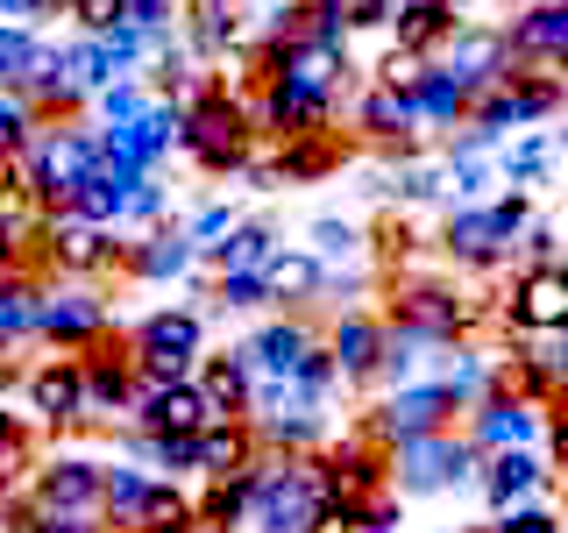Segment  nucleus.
Returning <instances> with one entry per match:
<instances>
[{
	"label": "nucleus",
	"mask_w": 568,
	"mask_h": 533,
	"mask_svg": "<svg viewBox=\"0 0 568 533\" xmlns=\"http://www.w3.org/2000/svg\"><path fill=\"white\" fill-rule=\"evenodd\" d=\"M526 228H532V200L519 185H505L497 200L448 207V221H440V257H448L455 271H505V263L519 257Z\"/></svg>",
	"instance_id": "1"
},
{
	"label": "nucleus",
	"mask_w": 568,
	"mask_h": 533,
	"mask_svg": "<svg viewBox=\"0 0 568 533\" xmlns=\"http://www.w3.org/2000/svg\"><path fill=\"white\" fill-rule=\"evenodd\" d=\"M384 320L426 334V342H469V334H484L497 320V306H484V292H462V284L434 278V271H405L384 292Z\"/></svg>",
	"instance_id": "2"
},
{
	"label": "nucleus",
	"mask_w": 568,
	"mask_h": 533,
	"mask_svg": "<svg viewBox=\"0 0 568 533\" xmlns=\"http://www.w3.org/2000/svg\"><path fill=\"white\" fill-rule=\"evenodd\" d=\"M484 476V449L469 441V426H440V434L398 441L390 449V484L405 497H434V491H462Z\"/></svg>",
	"instance_id": "3"
},
{
	"label": "nucleus",
	"mask_w": 568,
	"mask_h": 533,
	"mask_svg": "<svg viewBox=\"0 0 568 533\" xmlns=\"http://www.w3.org/2000/svg\"><path fill=\"white\" fill-rule=\"evenodd\" d=\"M256 142H271L256 129V114H248V100L242 93H213V100H200L192 107V121H185V157L200 164L206 178H235L248 157H256Z\"/></svg>",
	"instance_id": "4"
},
{
	"label": "nucleus",
	"mask_w": 568,
	"mask_h": 533,
	"mask_svg": "<svg viewBox=\"0 0 568 533\" xmlns=\"http://www.w3.org/2000/svg\"><path fill=\"white\" fill-rule=\"evenodd\" d=\"M242 100H248V114H256V129L271 135V142H284V135H327V129H334V107H342V93H334V86L292 79V71L256 79Z\"/></svg>",
	"instance_id": "5"
},
{
	"label": "nucleus",
	"mask_w": 568,
	"mask_h": 533,
	"mask_svg": "<svg viewBox=\"0 0 568 533\" xmlns=\"http://www.w3.org/2000/svg\"><path fill=\"white\" fill-rule=\"evenodd\" d=\"M129 349H135V363H142V378H150V384L192 378V370H200V355H206V313L156 306V313H142L135 328H129Z\"/></svg>",
	"instance_id": "6"
},
{
	"label": "nucleus",
	"mask_w": 568,
	"mask_h": 533,
	"mask_svg": "<svg viewBox=\"0 0 568 533\" xmlns=\"http://www.w3.org/2000/svg\"><path fill=\"white\" fill-rule=\"evenodd\" d=\"M369 434L384 441V449H398V441H419V434H440V426L462 420V399L448 391V378H413V384H384V399L369 405Z\"/></svg>",
	"instance_id": "7"
},
{
	"label": "nucleus",
	"mask_w": 568,
	"mask_h": 533,
	"mask_svg": "<svg viewBox=\"0 0 568 533\" xmlns=\"http://www.w3.org/2000/svg\"><path fill=\"white\" fill-rule=\"evenodd\" d=\"M121 263V228L85 221L79 207H50L43 213V278H100Z\"/></svg>",
	"instance_id": "8"
},
{
	"label": "nucleus",
	"mask_w": 568,
	"mask_h": 533,
	"mask_svg": "<svg viewBox=\"0 0 568 533\" xmlns=\"http://www.w3.org/2000/svg\"><path fill=\"white\" fill-rule=\"evenodd\" d=\"M29 420L43 434H71V426H93V405H85V349H58L50 363H36L29 378Z\"/></svg>",
	"instance_id": "9"
},
{
	"label": "nucleus",
	"mask_w": 568,
	"mask_h": 533,
	"mask_svg": "<svg viewBox=\"0 0 568 533\" xmlns=\"http://www.w3.org/2000/svg\"><path fill=\"white\" fill-rule=\"evenodd\" d=\"M497 328H505V334H526V342L561 334L568 328V263H519L511 299L497 306Z\"/></svg>",
	"instance_id": "10"
},
{
	"label": "nucleus",
	"mask_w": 568,
	"mask_h": 533,
	"mask_svg": "<svg viewBox=\"0 0 568 533\" xmlns=\"http://www.w3.org/2000/svg\"><path fill=\"white\" fill-rule=\"evenodd\" d=\"M114 334V306L93 292V278H43V342L50 349H93Z\"/></svg>",
	"instance_id": "11"
},
{
	"label": "nucleus",
	"mask_w": 568,
	"mask_h": 533,
	"mask_svg": "<svg viewBox=\"0 0 568 533\" xmlns=\"http://www.w3.org/2000/svg\"><path fill=\"white\" fill-rule=\"evenodd\" d=\"M462 426H469V441L484 455H497V449H547V405H532L526 391H511V384H497L490 399H476L469 413H462Z\"/></svg>",
	"instance_id": "12"
},
{
	"label": "nucleus",
	"mask_w": 568,
	"mask_h": 533,
	"mask_svg": "<svg viewBox=\"0 0 568 533\" xmlns=\"http://www.w3.org/2000/svg\"><path fill=\"white\" fill-rule=\"evenodd\" d=\"M135 399H142V363L129 342H93L85 349V405H93V426H129L135 420Z\"/></svg>",
	"instance_id": "13"
},
{
	"label": "nucleus",
	"mask_w": 568,
	"mask_h": 533,
	"mask_svg": "<svg viewBox=\"0 0 568 533\" xmlns=\"http://www.w3.org/2000/svg\"><path fill=\"white\" fill-rule=\"evenodd\" d=\"M22 497L43 505V512H100L106 520V462H93V455H43Z\"/></svg>",
	"instance_id": "14"
},
{
	"label": "nucleus",
	"mask_w": 568,
	"mask_h": 533,
	"mask_svg": "<svg viewBox=\"0 0 568 533\" xmlns=\"http://www.w3.org/2000/svg\"><path fill=\"white\" fill-rule=\"evenodd\" d=\"M206 263V249L192 242V228L185 221H156V228H142V235H121V271L142 278V284H178V278H192Z\"/></svg>",
	"instance_id": "15"
},
{
	"label": "nucleus",
	"mask_w": 568,
	"mask_h": 533,
	"mask_svg": "<svg viewBox=\"0 0 568 533\" xmlns=\"http://www.w3.org/2000/svg\"><path fill=\"white\" fill-rule=\"evenodd\" d=\"M320 342H327V328H313L298 306H277L242 349H248V363H256V378H298V370H306V355H313Z\"/></svg>",
	"instance_id": "16"
},
{
	"label": "nucleus",
	"mask_w": 568,
	"mask_h": 533,
	"mask_svg": "<svg viewBox=\"0 0 568 533\" xmlns=\"http://www.w3.org/2000/svg\"><path fill=\"white\" fill-rule=\"evenodd\" d=\"M355 135H363V142H384V150H419V135H426L419 93H405V86L377 79L363 100H355Z\"/></svg>",
	"instance_id": "17"
},
{
	"label": "nucleus",
	"mask_w": 568,
	"mask_h": 533,
	"mask_svg": "<svg viewBox=\"0 0 568 533\" xmlns=\"http://www.w3.org/2000/svg\"><path fill=\"white\" fill-rule=\"evenodd\" d=\"M547 484H555V462L540 449H497V455H484V476H476V491H484L490 512L532 505V497H547Z\"/></svg>",
	"instance_id": "18"
},
{
	"label": "nucleus",
	"mask_w": 568,
	"mask_h": 533,
	"mask_svg": "<svg viewBox=\"0 0 568 533\" xmlns=\"http://www.w3.org/2000/svg\"><path fill=\"white\" fill-rule=\"evenodd\" d=\"M505 36H511V58L519 64H555L561 71L568 64V0H519Z\"/></svg>",
	"instance_id": "19"
},
{
	"label": "nucleus",
	"mask_w": 568,
	"mask_h": 533,
	"mask_svg": "<svg viewBox=\"0 0 568 533\" xmlns=\"http://www.w3.org/2000/svg\"><path fill=\"white\" fill-rule=\"evenodd\" d=\"M327 470H334V491H342V497H377V491H390V449L369 434V420L355 426V434L327 441Z\"/></svg>",
	"instance_id": "20"
},
{
	"label": "nucleus",
	"mask_w": 568,
	"mask_h": 533,
	"mask_svg": "<svg viewBox=\"0 0 568 533\" xmlns=\"http://www.w3.org/2000/svg\"><path fill=\"white\" fill-rule=\"evenodd\" d=\"M440 64H448L455 79L469 86V93H490L497 79H511V64H519V58H511V36H505V29H476V22H462V36H455L448 50H440Z\"/></svg>",
	"instance_id": "21"
},
{
	"label": "nucleus",
	"mask_w": 568,
	"mask_h": 533,
	"mask_svg": "<svg viewBox=\"0 0 568 533\" xmlns=\"http://www.w3.org/2000/svg\"><path fill=\"white\" fill-rule=\"evenodd\" d=\"M384 334H390L384 313H342V306H334L327 349H334V363H342L348 384H377V370H384Z\"/></svg>",
	"instance_id": "22"
},
{
	"label": "nucleus",
	"mask_w": 568,
	"mask_h": 533,
	"mask_svg": "<svg viewBox=\"0 0 568 533\" xmlns=\"http://www.w3.org/2000/svg\"><path fill=\"white\" fill-rule=\"evenodd\" d=\"M129 426H164V434H200L213 426V405L200 378H171V384H150L142 378V399H135V420Z\"/></svg>",
	"instance_id": "23"
},
{
	"label": "nucleus",
	"mask_w": 568,
	"mask_h": 533,
	"mask_svg": "<svg viewBox=\"0 0 568 533\" xmlns=\"http://www.w3.org/2000/svg\"><path fill=\"white\" fill-rule=\"evenodd\" d=\"M185 43H192V58H206V64L256 58V50H248L242 0H192V14H185Z\"/></svg>",
	"instance_id": "24"
},
{
	"label": "nucleus",
	"mask_w": 568,
	"mask_h": 533,
	"mask_svg": "<svg viewBox=\"0 0 568 533\" xmlns=\"http://www.w3.org/2000/svg\"><path fill=\"white\" fill-rule=\"evenodd\" d=\"M263 455H271V441H263V426L248 413L200 426V476H256Z\"/></svg>",
	"instance_id": "25"
},
{
	"label": "nucleus",
	"mask_w": 568,
	"mask_h": 533,
	"mask_svg": "<svg viewBox=\"0 0 568 533\" xmlns=\"http://www.w3.org/2000/svg\"><path fill=\"white\" fill-rule=\"evenodd\" d=\"M64 43H50L43 22H0V86L8 93H36L43 86V71L58 64Z\"/></svg>",
	"instance_id": "26"
},
{
	"label": "nucleus",
	"mask_w": 568,
	"mask_h": 533,
	"mask_svg": "<svg viewBox=\"0 0 568 533\" xmlns=\"http://www.w3.org/2000/svg\"><path fill=\"white\" fill-rule=\"evenodd\" d=\"M455 36H462V8H455V0H398V14H390V43L419 50V58H440Z\"/></svg>",
	"instance_id": "27"
},
{
	"label": "nucleus",
	"mask_w": 568,
	"mask_h": 533,
	"mask_svg": "<svg viewBox=\"0 0 568 533\" xmlns=\"http://www.w3.org/2000/svg\"><path fill=\"white\" fill-rule=\"evenodd\" d=\"M200 391L213 405V420H242L248 405H256V363H248V349H227V355H200Z\"/></svg>",
	"instance_id": "28"
},
{
	"label": "nucleus",
	"mask_w": 568,
	"mask_h": 533,
	"mask_svg": "<svg viewBox=\"0 0 568 533\" xmlns=\"http://www.w3.org/2000/svg\"><path fill=\"white\" fill-rule=\"evenodd\" d=\"M200 526L206 533H242L256 526V476H200Z\"/></svg>",
	"instance_id": "29"
},
{
	"label": "nucleus",
	"mask_w": 568,
	"mask_h": 533,
	"mask_svg": "<svg viewBox=\"0 0 568 533\" xmlns=\"http://www.w3.org/2000/svg\"><path fill=\"white\" fill-rule=\"evenodd\" d=\"M440 378H448V391L462 399V413H469L476 399H490V391L505 384V355L476 349V334H469V342H448V355H440Z\"/></svg>",
	"instance_id": "30"
},
{
	"label": "nucleus",
	"mask_w": 568,
	"mask_h": 533,
	"mask_svg": "<svg viewBox=\"0 0 568 533\" xmlns=\"http://www.w3.org/2000/svg\"><path fill=\"white\" fill-rule=\"evenodd\" d=\"M0 334L8 342H43V271H8L0 278Z\"/></svg>",
	"instance_id": "31"
},
{
	"label": "nucleus",
	"mask_w": 568,
	"mask_h": 533,
	"mask_svg": "<svg viewBox=\"0 0 568 533\" xmlns=\"http://www.w3.org/2000/svg\"><path fill=\"white\" fill-rule=\"evenodd\" d=\"M277 228L271 221H235L221 242H206V271H271L277 257Z\"/></svg>",
	"instance_id": "32"
},
{
	"label": "nucleus",
	"mask_w": 568,
	"mask_h": 533,
	"mask_svg": "<svg viewBox=\"0 0 568 533\" xmlns=\"http://www.w3.org/2000/svg\"><path fill=\"white\" fill-rule=\"evenodd\" d=\"M150 497H156V470H150V462H114V470H106V526L135 533L142 512H150Z\"/></svg>",
	"instance_id": "33"
},
{
	"label": "nucleus",
	"mask_w": 568,
	"mask_h": 533,
	"mask_svg": "<svg viewBox=\"0 0 568 533\" xmlns=\"http://www.w3.org/2000/svg\"><path fill=\"white\" fill-rule=\"evenodd\" d=\"M135 462H150L156 476H200V434H164V426H129Z\"/></svg>",
	"instance_id": "34"
},
{
	"label": "nucleus",
	"mask_w": 568,
	"mask_h": 533,
	"mask_svg": "<svg viewBox=\"0 0 568 533\" xmlns=\"http://www.w3.org/2000/svg\"><path fill=\"white\" fill-rule=\"evenodd\" d=\"M327 278L334 271L313 257V249H277V257H271V299H277V306H306V299L327 292Z\"/></svg>",
	"instance_id": "35"
},
{
	"label": "nucleus",
	"mask_w": 568,
	"mask_h": 533,
	"mask_svg": "<svg viewBox=\"0 0 568 533\" xmlns=\"http://www.w3.org/2000/svg\"><path fill=\"white\" fill-rule=\"evenodd\" d=\"M440 355H448V342H426V334H413V328H390V334H384V370H377V384L434 378Z\"/></svg>",
	"instance_id": "36"
},
{
	"label": "nucleus",
	"mask_w": 568,
	"mask_h": 533,
	"mask_svg": "<svg viewBox=\"0 0 568 533\" xmlns=\"http://www.w3.org/2000/svg\"><path fill=\"white\" fill-rule=\"evenodd\" d=\"M469 107H476V93L455 79L448 64H426V79H419V114H426V129H462L469 121Z\"/></svg>",
	"instance_id": "37"
},
{
	"label": "nucleus",
	"mask_w": 568,
	"mask_h": 533,
	"mask_svg": "<svg viewBox=\"0 0 568 533\" xmlns=\"http://www.w3.org/2000/svg\"><path fill=\"white\" fill-rule=\"evenodd\" d=\"M555 150H561L555 129H519V135H511V150L497 157V178H505V185H519V192L540 185V178L555 171Z\"/></svg>",
	"instance_id": "38"
},
{
	"label": "nucleus",
	"mask_w": 568,
	"mask_h": 533,
	"mask_svg": "<svg viewBox=\"0 0 568 533\" xmlns=\"http://www.w3.org/2000/svg\"><path fill=\"white\" fill-rule=\"evenodd\" d=\"M277 164H284V185H313V178H327L342 164V142H334V129L327 135H284Z\"/></svg>",
	"instance_id": "39"
},
{
	"label": "nucleus",
	"mask_w": 568,
	"mask_h": 533,
	"mask_svg": "<svg viewBox=\"0 0 568 533\" xmlns=\"http://www.w3.org/2000/svg\"><path fill=\"white\" fill-rule=\"evenodd\" d=\"M306 249L327 263L334 278H342V271H363V263H369L363 228H355V221H334V213H327V221H313V242H306Z\"/></svg>",
	"instance_id": "40"
},
{
	"label": "nucleus",
	"mask_w": 568,
	"mask_h": 533,
	"mask_svg": "<svg viewBox=\"0 0 568 533\" xmlns=\"http://www.w3.org/2000/svg\"><path fill=\"white\" fill-rule=\"evenodd\" d=\"M150 107H156V86L142 79V71H129V79L100 86V100H93V121H106V129H121V121H142Z\"/></svg>",
	"instance_id": "41"
},
{
	"label": "nucleus",
	"mask_w": 568,
	"mask_h": 533,
	"mask_svg": "<svg viewBox=\"0 0 568 533\" xmlns=\"http://www.w3.org/2000/svg\"><path fill=\"white\" fill-rule=\"evenodd\" d=\"M29 476H36V434H29V420H0V497L29 491Z\"/></svg>",
	"instance_id": "42"
},
{
	"label": "nucleus",
	"mask_w": 568,
	"mask_h": 533,
	"mask_svg": "<svg viewBox=\"0 0 568 533\" xmlns=\"http://www.w3.org/2000/svg\"><path fill=\"white\" fill-rule=\"evenodd\" d=\"M135 533H206V526H200V505H192L171 476H156V497H150V512H142Z\"/></svg>",
	"instance_id": "43"
},
{
	"label": "nucleus",
	"mask_w": 568,
	"mask_h": 533,
	"mask_svg": "<svg viewBox=\"0 0 568 533\" xmlns=\"http://www.w3.org/2000/svg\"><path fill=\"white\" fill-rule=\"evenodd\" d=\"M213 306L221 313H263L271 299V271H213Z\"/></svg>",
	"instance_id": "44"
},
{
	"label": "nucleus",
	"mask_w": 568,
	"mask_h": 533,
	"mask_svg": "<svg viewBox=\"0 0 568 533\" xmlns=\"http://www.w3.org/2000/svg\"><path fill=\"white\" fill-rule=\"evenodd\" d=\"M490 533H568V512H555L547 497H532V505L490 512Z\"/></svg>",
	"instance_id": "45"
},
{
	"label": "nucleus",
	"mask_w": 568,
	"mask_h": 533,
	"mask_svg": "<svg viewBox=\"0 0 568 533\" xmlns=\"http://www.w3.org/2000/svg\"><path fill=\"white\" fill-rule=\"evenodd\" d=\"M185 14H192V0H129V22H135V29H150L156 43L185 36Z\"/></svg>",
	"instance_id": "46"
},
{
	"label": "nucleus",
	"mask_w": 568,
	"mask_h": 533,
	"mask_svg": "<svg viewBox=\"0 0 568 533\" xmlns=\"http://www.w3.org/2000/svg\"><path fill=\"white\" fill-rule=\"evenodd\" d=\"M64 14H71V29L106 36L114 22H129V0H64Z\"/></svg>",
	"instance_id": "47"
},
{
	"label": "nucleus",
	"mask_w": 568,
	"mask_h": 533,
	"mask_svg": "<svg viewBox=\"0 0 568 533\" xmlns=\"http://www.w3.org/2000/svg\"><path fill=\"white\" fill-rule=\"evenodd\" d=\"M171 213V200H164V185H156V171L135 185V200H129V228H156Z\"/></svg>",
	"instance_id": "48"
},
{
	"label": "nucleus",
	"mask_w": 568,
	"mask_h": 533,
	"mask_svg": "<svg viewBox=\"0 0 568 533\" xmlns=\"http://www.w3.org/2000/svg\"><path fill=\"white\" fill-rule=\"evenodd\" d=\"M235 221H242L235 207H227V200H213V207H200V213H192L185 228H192V242L206 249V242H221V235H227V228H235Z\"/></svg>",
	"instance_id": "49"
},
{
	"label": "nucleus",
	"mask_w": 568,
	"mask_h": 533,
	"mask_svg": "<svg viewBox=\"0 0 568 533\" xmlns=\"http://www.w3.org/2000/svg\"><path fill=\"white\" fill-rule=\"evenodd\" d=\"M519 257H526V263H568V257H561V235H555V221H540V213H532V228H526Z\"/></svg>",
	"instance_id": "50"
},
{
	"label": "nucleus",
	"mask_w": 568,
	"mask_h": 533,
	"mask_svg": "<svg viewBox=\"0 0 568 533\" xmlns=\"http://www.w3.org/2000/svg\"><path fill=\"white\" fill-rule=\"evenodd\" d=\"M36 533H114L100 512H43L36 505Z\"/></svg>",
	"instance_id": "51"
},
{
	"label": "nucleus",
	"mask_w": 568,
	"mask_h": 533,
	"mask_svg": "<svg viewBox=\"0 0 568 533\" xmlns=\"http://www.w3.org/2000/svg\"><path fill=\"white\" fill-rule=\"evenodd\" d=\"M58 0H0V22H43Z\"/></svg>",
	"instance_id": "52"
},
{
	"label": "nucleus",
	"mask_w": 568,
	"mask_h": 533,
	"mask_svg": "<svg viewBox=\"0 0 568 533\" xmlns=\"http://www.w3.org/2000/svg\"><path fill=\"white\" fill-rule=\"evenodd\" d=\"M440 533H490V526H440Z\"/></svg>",
	"instance_id": "53"
},
{
	"label": "nucleus",
	"mask_w": 568,
	"mask_h": 533,
	"mask_svg": "<svg viewBox=\"0 0 568 533\" xmlns=\"http://www.w3.org/2000/svg\"><path fill=\"white\" fill-rule=\"evenodd\" d=\"M8 271H14V263H8V257H0V278H8Z\"/></svg>",
	"instance_id": "54"
},
{
	"label": "nucleus",
	"mask_w": 568,
	"mask_h": 533,
	"mask_svg": "<svg viewBox=\"0 0 568 533\" xmlns=\"http://www.w3.org/2000/svg\"><path fill=\"white\" fill-rule=\"evenodd\" d=\"M561 93H568V64H561Z\"/></svg>",
	"instance_id": "55"
},
{
	"label": "nucleus",
	"mask_w": 568,
	"mask_h": 533,
	"mask_svg": "<svg viewBox=\"0 0 568 533\" xmlns=\"http://www.w3.org/2000/svg\"><path fill=\"white\" fill-rule=\"evenodd\" d=\"M0 533H8V520H0Z\"/></svg>",
	"instance_id": "56"
},
{
	"label": "nucleus",
	"mask_w": 568,
	"mask_h": 533,
	"mask_svg": "<svg viewBox=\"0 0 568 533\" xmlns=\"http://www.w3.org/2000/svg\"><path fill=\"white\" fill-rule=\"evenodd\" d=\"M58 8H64V0H58Z\"/></svg>",
	"instance_id": "57"
},
{
	"label": "nucleus",
	"mask_w": 568,
	"mask_h": 533,
	"mask_svg": "<svg viewBox=\"0 0 568 533\" xmlns=\"http://www.w3.org/2000/svg\"><path fill=\"white\" fill-rule=\"evenodd\" d=\"M114 533H121V526H114Z\"/></svg>",
	"instance_id": "58"
}]
</instances>
